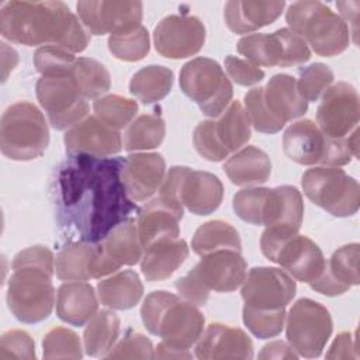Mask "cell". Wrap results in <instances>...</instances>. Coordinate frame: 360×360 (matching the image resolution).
<instances>
[{
  "mask_svg": "<svg viewBox=\"0 0 360 360\" xmlns=\"http://www.w3.org/2000/svg\"><path fill=\"white\" fill-rule=\"evenodd\" d=\"M124 158L69 155L56 174L59 225L79 242L98 243L138 211L121 180Z\"/></svg>",
  "mask_w": 360,
  "mask_h": 360,
  "instance_id": "1",
  "label": "cell"
},
{
  "mask_svg": "<svg viewBox=\"0 0 360 360\" xmlns=\"http://www.w3.org/2000/svg\"><path fill=\"white\" fill-rule=\"evenodd\" d=\"M3 38L27 45H58L72 53L83 52L90 32L62 1H6L0 8Z\"/></svg>",
  "mask_w": 360,
  "mask_h": 360,
  "instance_id": "2",
  "label": "cell"
},
{
  "mask_svg": "<svg viewBox=\"0 0 360 360\" xmlns=\"http://www.w3.org/2000/svg\"><path fill=\"white\" fill-rule=\"evenodd\" d=\"M145 328L170 346L188 349L201 336L205 318L197 305L167 291H153L141 307Z\"/></svg>",
  "mask_w": 360,
  "mask_h": 360,
  "instance_id": "3",
  "label": "cell"
},
{
  "mask_svg": "<svg viewBox=\"0 0 360 360\" xmlns=\"http://www.w3.org/2000/svg\"><path fill=\"white\" fill-rule=\"evenodd\" d=\"M283 149L288 159L302 166H345L359 156V129L347 138L333 139L314 121L300 120L285 129Z\"/></svg>",
  "mask_w": 360,
  "mask_h": 360,
  "instance_id": "4",
  "label": "cell"
},
{
  "mask_svg": "<svg viewBox=\"0 0 360 360\" xmlns=\"http://www.w3.org/2000/svg\"><path fill=\"white\" fill-rule=\"evenodd\" d=\"M288 28L300 35L311 49L332 58L345 52L350 42L347 24L326 4L316 0L295 1L285 13Z\"/></svg>",
  "mask_w": 360,
  "mask_h": 360,
  "instance_id": "5",
  "label": "cell"
},
{
  "mask_svg": "<svg viewBox=\"0 0 360 360\" xmlns=\"http://www.w3.org/2000/svg\"><path fill=\"white\" fill-rule=\"evenodd\" d=\"M260 248L270 262L280 264L292 278L307 284L314 281L326 264L321 248L290 226H266Z\"/></svg>",
  "mask_w": 360,
  "mask_h": 360,
  "instance_id": "6",
  "label": "cell"
},
{
  "mask_svg": "<svg viewBox=\"0 0 360 360\" xmlns=\"http://www.w3.org/2000/svg\"><path fill=\"white\" fill-rule=\"evenodd\" d=\"M49 145V128L41 110L30 101L6 108L0 121V149L11 160L39 158Z\"/></svg>",
  "mask_w": 360,
  "mask_h": 360,
  "instance_id": "7",
  "label": "cell"
},
{
  "mask_svg": "<svg viewBox=\"0 0 360 360\" xmlns=\"http://www.w3.org/2000/svg\"><path fill=\"white\" fill-rule=\"evenodd\" d=\"M7 285V305L11 314L24 323L46 319L55 305L52 276L55 269L45 266L13 267Z\"/></svg>",
  "mask_w": 360,
  "mask_h": 360,
  "instance_id": "8",
  "label": "cell"
},
{
  "mask_svg": "<svg viewBox=\"0 0 360 360\" xmlns=\"http://www.w3.org/2000/svg\"><path fill=\"white\" fill-rule=\"evenodd\" d=\"M179 82L183 93L207 117L218 118L232 101V83L214 59L198 56L188 60L180 70Z\"/></svg>",
  "mask_w": 360,
  "mask_h": 360,
  "instance_id": "9",
  "label": "cell"
},
{
  "mask_svg": "<svg viewBox=\"0 0 360 360\" xmlns=\"http://www.w3.org/2000/svg\"><path fill=\"white\" fill-rule=\"evenodd\" d=\"M304 194L333 217L345 218L357 212L360 187L354 177L336 166H315L301 179Z\"/></svg>",
  "mask_w": 360,
  "mask_h": 360,
  "instance_id": "10",
  "label": "cell"
},
{
  "mask_svg": "<svg viewBox=\"0 0 360 360\" xmlns=\"http://www.w3.org/2000/svg\"><path fill=\"white\" fill-rule=\"evenodd\" d=\"M159 191L160 195L179 201L195 215L212 214L224 198V186L215 174L187 166H172Z\"/></svg>",
  "mask_w": 360,
  "mask_h": 360,
  "instance_id": "11",
  "label": "cell"
},
{
  "mask_svg": "<svg viewBox=\"0 0 360 360\" xmlns=\"http://www.w3.org/2000/svg\"><path fill=\"white\" fill-rule=\"evenodd\" d=\"M288 345L298 356L319 357L332 335L333 322L329 311L311 298H300L285 314Z\"/></svg>",
  "mask_w": 360,
  "mask_h": 360,
  "instance_id": "12",
  "label": "cell"
},
{
  "mask_svg": "<svg viewBox=\"0 0 360 360\" xmlns=\"http://www.w3.org/2000/svg\"><path fill=\"white\" fill-rule=\"evenodd\" d=\"M236 49L257 68H290L311 59L308 45L290 28H280L271 34L245 35L238 41Z\"/></svg>",
  "mask_w": 360,
  "mask_h": 360,
  "instance_id": "13",
  "label": "cell"
},
{
  "mask_svg": "<svg viewBox=\"0 0 360 360\" xmlns=\"http://www.w3.org/2000/svg\"><path fill=\"white\" fill-rule=\"evenodd\" d=\"M35 91L55 129H69L89 114V103L70 76H41Z\"/></svg>",
  "mask_w": 360,
  "mask_h": 360,
  "instance_id": "14",
  "label": "cell"
},
{
  "mask_svg": "<svg viewBox=\"0 0 360 360\" xmlns=\"http://www.w3.org/2000/svg\"><path fill=\"white\" fill-rule=\"evenodd\" d=\"M249 207L253 225H283L298 231L301 228L304 201L301 193L294 186L255 187Z\"/></svg>",
  "mask_w": 360,
  "mask_h": 360,
  "instance_id": "15",
  "label": "cell"
},
{
  "mask_svg": "<svg viewBox=\"0 0 360 360\" xmlns=\"http://www.w3.org/2000/svg\"><path fill=\"white\" fill-rule=\"evenodd\" d=\"M121 269L98 243L73 240L66 243L55 257V273L63 281H87L103 278Z\"/></svg>",
  "mask_w": 360,
  "mask_h": 360,
  "instance_id": "16",
  "label": "cell"
},
{
  "mask_svg": "<svg viewBox=\"0 0 360 360\" xmlns=\"http://www.w3.org/2000/svg\"><path fill=\"white\" fill-rule=\"evenodd\" d=\"M359 93L353 84L338 82L323 94L316 110V125L329 138H347L359 124Z\"/></svg>",
  "mask_w": 360,
  "mask_h": 360,
  "instance_id": "17",
  "label": "cell"
},
{
  "mask_svg": "<svg viewBox=\"0 0 360 360\" xmlns=\"http://www.w3.org/2000/svg\"><path fill=\"white\" fill-rule=\"evenodd\" d=\"M294 278L281 269L253 267L246 273L240 295L246 307L256 309H281L295 297Z\"/></svg>",
  "mask_w": 360,
  "mask_h": 360,
  "instance_id": "18",
  "label": "cell"
},
{
  "mask_svg": "<svg viewBox=\"0 0 360 360\" xmlns=\"http://www.w3.org/2000/svg\"><path fill=\"white\" fill-rule=\"evenodd\" d=\"M205 42V27L198 17L172 14L158 22L153 44L167 59H184L201 51Z\"/></svg>",
  "mask_w": 360,
  "mask_h": 360,
  "instance_id": "19",
  "label": "cell"
},
{
  "mask_svg": "<svg viewBox=\"0 0 360 360\" xmlns=\"http://www.w3.org/2000/svg\"><path fill=\"white\" fill-rule=\"evenodd\" d=\"M79 18L91 35L118 34L141 25L143 6L141 1H79Z\"/></svg>",
  "mask_w": 360,
  "mask_h": 360,
  "instance_id": "20",
  "label": "cell"
},
{
  "mask_svg": "<svg viewBox=\"0 0 360 360\" xmlns=\"http://www.w3.org/2000/svg\"><path fill=\"white\" fill-rule=\"evenodd\" d=\"M248 273L246 260L236 250H217L201 256L188 274L205 290L232 292L242 285Z\"/></svg>",
  "mask_w": 360,
  "mask_h": 360,
  "instance_id": "21",
  "label": "cell"
},
{
  "mask_svg": "<svg viewBox=\"0 0 360 360\" xmlns=\"http://www.w3.org/2000/svg\"><path fill=\"white\" fill-rule=\"evenodd\" d=\"M63 142L69 155L110 158L122 149L121 134L107 127L96 115H87L66 129Z\"/></svg>",
  "mask_w": 360,
  "mask_h": 360,
  "instance_id": "22",
  "label": "cell"
},
{
  "mask_svg": "<svg viewBox=\"0 0 360 360\" xmlns=\"http://www.w3.org/2000/svg\"><path fill=\"white\" fill-rule=\"evenodd\" d=\"M181 218L183 205L173 198L159 195L146 202L138 211L136 218L138 233L143 249L159 240L179 238Z\"/></svg>",
  "mask_w": 360,
  "mask_h": 360,
  "instance_id": "23",
  "label": "cell"
},
{
  "mask_svg": "<svg viewBox=\"0 0 360 360\" xmlns=\"http://www.w3.org/2000/svg\"><path fill=\"white\" fill-rule=\"evenodd\" d=\"M166 174V162L160 153L138 152L124 158L121 180L132 201L149 200L160 188Z\"/></svg>",
  "mask_w": 360,
  "mask_h": 360,
  "instance_id": "24",
  "label": "cell"
},
{
  "mask_svg": "<svg viewBox=\"0 0 360 360\" xmlns=\"http://www.w3.org/2000/svg\"><path fill=\"white\" fill-rule=\"evenodd\" d=\"M195 343V357L201 360L253 357V343L248 333L219 322L208 325Z\"/></svg>",
  "mask_w": 360,
  "mask_h": 360,
  "instance_id": "25",
  "label": "cell"
},
{
  "mask_svg": "<svg viewBox=\"0 0 360 360\" xmlns=\"http://www.w3.org/2000/svg\"><path fill=\"white\" fill-rule=\"evenodd\" d=\"M285 1L231 0L224 7L226 27L235 34H248L273 24L283 13Z\"/></svg>",
  "mask_w": 360,
  "mask_h": 360,
  "instance_id": "26",
  "label": "cell"
},
{
  "mask_svg": "<svg viewBox=\"0 0 360 360\" xmlns=\"http://www.w3.org/2000/svg\"><path fill=\"white\" fill-rule=\"evenodd\" d=\"M98 309V300L91 284L66 281L56 292V315L73 326L86 325Z\"/></svg>",
  "mask_w": 360,
  "mask_h": 360,
  "instance_id": "27",
  "label": "cell"
},
{
  "mask_svg": "<svg viewBox=\"0 0 360 360\" xmlns=\"http://www.w3.org/2000/svg\"><path fill=\"white\" fill-rule=\"evenodd\" d=\"M188 245L184 239H166L143 249L141 271L146 281L169 278L188 257Z\"/></svg>",
  "mask_w": 360,
  "mask_h": 360,
  "instance_id": "28",
  "label": "cell"
},
{
  "mask_svg": "<svg viewBox=\"0 0 360 360\" xmlns=\"http://www.w3.org/2000/svg\"><path fill=\"white\" fill-rule=\"evenodd\" d=\"M267 108L281 122H288L302 117L308 110V103L297 89V79L278 73L274 75L263 87Z\"/></svg>",
  "mask_w": 360,
  "mask_h": 360,
  "instance_id": "29",
  "label": "cell"
},
{
  "mask_svg": "<svg viewBox=\"0 0 360 360\" xmlns=\"http://www.w3.org/2000/svg\"><path fill=\"white\" fill-rule=\"evenodd\" d=\"M224 172L236 186H259L269 180L271 162L264 150L248 145L236 150L224 163Z\"/></svg>",
  "mask_w": 360,
  "mask_h": 360,
  "instance_id": "30",
  "label": "cell"
},
{
  "mask_svg": "<svg viewBox=\"0 0 360 360\" xmlns=\"http://www.w3.org/2000/svg\"><path fill=\"white\" fill-rule=\"evenodd\" d=\"M143 295V284L134 270H118L110 277L98 281L97 297L100 302L111 309L127 311L134 308Z\"/></svg>",
  "mask_w": 360,
  "mask_h": 360,
  "instance_id": "31",
  "label": "cell"
},
{
  "mask_svg": "<svg viewBox=\"0 0 360 360\" xmlns=\"http://www.w3.org/2000/svg\"><path fill=\"white\" fill-rule=\"evenodd\" d=\"M100 243L105 253L120 266H134L141 262L143 255L136 219L134 218L117 225Z\"/></svg>",
  "mask_w": 360,
  "mask_h": 360,
  "instance_id": "32",
  "label": "cell"
},
{
  "mask_svg": "<svg viewBox=\"0 0 360 360\" xmlns=\"http://www.w3.org/2000/svg\"><path fill=\"white\" fill-rule=\"evenodd\" d=\"M214 131L219 143L231 153L242 149L250 139V121L245 107L236 100L214 120Z\"/></svg>",
  "mask_w": 360,
  "mask_h": 360,
  "instance_id": "33",
  "label": "cell"
},
{
  "mask_svg": "<svg viewBox=\"0 0 360 360\" xmlns=\"http://www.w3.org/2000/svg\"><path fill=\"white\" fill-rule=\"evenodd\" d=\"M191 249L198 256H205L217 250L240 252L242 242L238 231L229 222L212 219L197 228L191 240Z\"/></svg>",
  "mask_w": 360,
  "mask_h": 360,
  "instance_id": "34",
  "label": "cell"
},
{
  "mask_svg": "<svg viewBox=\"0 0 360 360\" xmlns=\"http://www.w3.org/2000/svg\"><path fill=\"white\" fill-rule=\"evenodd\" d=\"M120 335V318L110 309L97 311L83 332L84 352L91 357H104Z\"/></svg>",
  "mask_w": 360,
  "mask_h": 360,
  "instance_id": "35",
  "label": "cell"
},
{
  "mask_svg": "<svg viewBox=\"0 0 360 360\" xmlns=\"http://www.w3.org/2000/svg\"><path fill=\"white\" fill-rule=\"evenodd\" d=\"M173 72L162 65H149L139 69L129 80V93L143 104L165 98L173 86Z\"/></svg>",
  "mask_w": 360,
  "mask_h": 360,
  "instance_id": "36",
  "label": "cell"
},
{
  "mask_svg": "<svg viewBox=\"0 0 360 360\" xmlns=\"http://www.w3.org/2000/svg\"><path fill=\"white\" fill-rule=\"evenodd\" d=\"M166 135V124L159 112L136 117L124 132L122 148L128 152L158 148Z\"/></svg>",
  "mask_w": 360,
  "mask_h": 360,
  "instance_id": "37",
  "label": "cell"
},
{
  "mask_svg": "<svg viewBox=\"0 0 360 360\" xmlns=\"http://www.w3.org/2000/svg\"><path fill=\"white\" fill-rule=\"evenodd\" d=\"M69 76L75 80L86 100L98 98L111 87V76L108 70L104 65L91 58L76 59Z\"/></svg>",
  "mask_w": 360,
  "mask_h": 360,
  "instance_id": "38",
  "label": "cell"
},
{
  "mask_svg": "<svg viewBox=\"0 0 360 360\" xmlns=\"http://www.w3.org/2000/svg\"><path fill=\"white\" fill-rule=\"evenodd\" d=\"M93 110L101 122L120 131L134 121L138 112V103L118 94H105L94 100Z\"/></svg>",
  "mask_w": 360,
  "mask_h": 360,
  "instance_id": "39",
  "label": "cell"
},
{
  "mask_svg": "<svg viewBox=\"0 0 360 360\" xmlns=\"http://www.w3.org/2000/svg\"><path fill=\"white\" fill-rule=\"evenodd\" d=\"M149 48V32L142 24L108 37V49L120 60H142L148 55Z\"/></svg>",
  "mask_w": 360,
  "mask_h": 360,
  "instance_id": "40",
  "label": "cell"
},
{
  "mask_svg": "<svg viewBox=\"0 0 360 360\" xmlns=\"http://www.w3.org/2000/svg\"><path fill=\"white\" fill-rule=\"evenodd\" d=\"M326 269L338 283L349 290L359 285V243H349L336 249L326 260Z\"/></svg>",
  "mask_w": 360,
  "mask_h": 360,
  "instance_id": "41",
  "label": "cell"
},
{
  "mask_svg": "<svg viewBox=\"0 0 360 360\" xmlns=\"http://www.w3.org/2000/svg\"><path fill=\"white\" fill-rule=\"evenodd\" d=\"M243 323L259 339H269L277 336L285 322V308L281 309H256L243 307Z\"/></svg>",
  "mask_w": 360,
  "mask_h": 360,
  "instance_id": "42",
  "label": "cell"
},
{
  "mask_svg": "<svg viewBox=\"0 0 360 360\" xmlns=\"http://www.w3.org/2000/svg\"><path fill=\"white\" fill-rule=\"evenodd\" d=\"M45 359H82V343L76 332L56 326L42 339Z\"/></svg>",
  "mask_w": 360,
  "mask_h": 360,
  "instance_id": "43",
  "label": "cell"
},
{
  "mask_svg": "<svg viewBox=\"0 0 360 360\" xmlns=\"http://www.w3.org/2000/svg\"><path fill=\"white\" fill-rule=\"evenodd\" d=\"M76 58L58 45L39 46L34 53V65L42 76H69Z\"/></svg>",
  "mask_w": 360,
  "mask_h": 360,
  "instance_id": "44",
  "label": "cell"
},
{
  "mask_svg": "<svg viewBox=\"0 0 360 360\" xmlns=\"http://www.w3.org/2000/svg\"><path fill=\"white\" fill-rule=\"evenodd\" d=\"M245 111L248 114V118L250 121V125L257 131L263 134H276L283 127L284 122L277 120L271 111L267 108L264 96H263V87H253L245 94Z\"/></svg>",
  "mask_w": 360,
  "mask_h": 360,
  "instance_id": "45",
  "label": "cell"
},
{
  "mask_svg": "<svg viewBox=\"0 0 360 360\" xmlns=\"http://www.w3.org/2000/svg\"><path fill=\"white\" fill-rule=\"evenodd\" d=\"M333 80L335 75L329 66L325 63H312L300 69L297 89L307 103L318 101V98L332 86Z\"/></svg>",
  "mask_w": 360,
  "mask_h": 360,
  "instance_id": "46",
  "label": "cell"
},
{
  "mask_svg": "<svg viewBox=\"0 0 360 360\" xmlns=\"http://www.w3.org/2000/svg\"><path fill=\"white\" fill-rule=\"evenodd\" d=\"M193 143L198 155L210 162H221L229 155L215 135L214 120H204L197 124L193 132Z\"/></svg>",
  "mask_w": 360,
  "mask_h": 360,
  "instance_id": "47",
  "label": "cell"
},
{
  "mask_svg": "<svg viewBox=\"0 0 360 360\" xmlns=\"http://www.w3.org/2000/svg\"><path fill=\"white\" fill-rule=\"evenodd\" d=\"M35 359L34 339L21 329H10L0 338V360Z\"/></svg>",
  "mask_w": 360,
  "mask_h": 360,
  "instance_id": "48",
  "label": "cell"
},
{
  "mask_svg": "<svg viewBox=\"0 0 360 360\" xmlns=\"http://www.w3.org/2000/svg\"><path fill=\"white\" fill-rule=\"evenodd\" d=\"M107 359H155V349L149 338L138 332L125 335L104 356Z\"/></svg>",
  "mask_w": 360,
  "mask_h": 360,
  "instance_id": "49",
  "label": "cell"
},
{
  "mask_svg": "<svg viewBox=\"0 0 360 360\" xmlns=\"http://www.w3.org/2000/svg\"><path fill=\"white\" fill-rule=\"evenodd\" d=\"M224 66L228 77L239 86H253L264 79V72L260 68L235 55H228L225 58Z\"/></svg>",
  "mask_w": 360,
  "mask_h": 360,
  "instance_id": "50",
  "label": "cell"
},
{
  "mask_svg": "<svg viewBox=\"0 0 360 360\" xmlns=\"http://www.w3.org/2000/svg\"><path fill=\"white\" fill-rule=\"evenodd\" d=\"M174 287L183 300H186L197 307H202L208 301L210 292L205 291L188 273L186 276L180 277L179 280H176Z\"/></svg>",
  "mask_w": 360,
  "mask_h": 360,
  "instance_id": "51",
  "label": "cell"
},
{
  "mask_svg": "<svg viewBox=\"0 0 360 360\" xmlns=\"http://www.w3.org/2000/svg\"><path fill=\"white\" fill-rule=\"evenodd\" d=\"M356 345L350 332H340L326 353V359H356Z\"/></svg>",
  "mask_w": 360,
  "mask_h": 360,
  "instance_id": "52",
  "label": "cell"
},
{
  "mask_svg": "<svg viewBox=\"0 0 360 360\" xmlns=\"http://www.w3.org/2000/svg\"><path fill=\"white\" fill-rule=\"evenodd\" d=\"M336 7L340 10V18L347 24L349 22V32L353 35V42L357 44V20H359V10L360 1H338Z\"/></svg>",
  "mask_w": 360,
  "mask_h": 360,
  "instance_id": "53",
  "label": "cell"
},
{
  "mask_svg": "<svg viewBox=\"0 0 360 360\" xmlns=\"http://www.w3.org/2000/svg\"><path fill=\"white\" fill-rule=\"evenodd\" d=\"M298 354L294 352V349L283 342V340H274L263 346L262 352L259 353V359H297Z\"/></svg>",
  "mask_w": 360,
  "mask_h": 360,
  "instance_id": "54",
  "label": "cell"
},
{
  "mask_svg": "<svg viewBox=\"0 0 360 360\" xmlns=\"http://www.w3.org/2000/svg\"><path fill=\"white\" fill-rule=\"evenodd\" d=\"M193 354L188 349H180L167 345L166 342H160L155 349V359H191Z\"/></svg>",
  "mask_w": 360,
  "mask_h": 360,
  "instance_id": "55",
  "label": "cell"
},
{
  "mask_svg": "<svg viewBox=\"0 0 360 360\" xmlns=\"http://www.w3.org/2000/svg\"><path fill=\"white\" fill-rule=\"evenodd\" d=\"M13 52V48L7 46L6 42H1V63H3V82L7 80L8 73L15 68L17 62H18V55H13L11 58H8Z\"/></svg>",
  "mask_w": 360,
  "mask_h": 360,
  "instance_id": "56",
  "label": "cell"
}]
</instances>
